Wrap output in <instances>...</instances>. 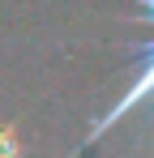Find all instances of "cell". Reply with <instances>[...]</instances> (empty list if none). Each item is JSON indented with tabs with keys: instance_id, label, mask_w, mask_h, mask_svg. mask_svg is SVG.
<instances>
[{
	"instance_id": "6da1fadb",
	"label": "cell",
	"mask_w": 154,
	"mask_h": 158,
	"mask_svg": "<svg viewBox=\"0 0 154 158\" xmlns=\"http://www.w3.org/2000/svg\"><path fill=\"white\" fill-rule=\"evenodd\" d=\"M146 98H150V103H154V52H150V60H146V69H141V77H137V85H133V90H128L124 98H120V103L111 107V115H107V120H103L99 128L90 132V141H94V137H99V132L107 128V124H116L120 115H128V111H133V107H137V103H146Z\"/></svg>"
},
{
	"instance_id": "7a4b0ae2",
	"label": "cell",
	"mask_w": 154,
	"mask_h": 158,
	"mask_svg": "<svg viewBox=\"0 0 154 158\" xmlns=\"http://www.w3.org/2000/svg\"><path fill=\"white\" fill-rule=\"evenodd\" d=\"M0 158H17V145H13V132L0 128Z\"/></svg>"
},
{
	"instance_id": "3957f363",
	"label": "cell",
	"mask_w": 154,
	"mask_h": 158,
	"mask_svg": "<svg viewBox=\"0 0 154 158\" xmlns=\"http://www.w3.org/2000/svg\"><path fill=\"white\" fill-rule=\"evenodd\" d=\"M146 4H150V13H154V0H146Z\"/></svg>"
}]
</instances>
